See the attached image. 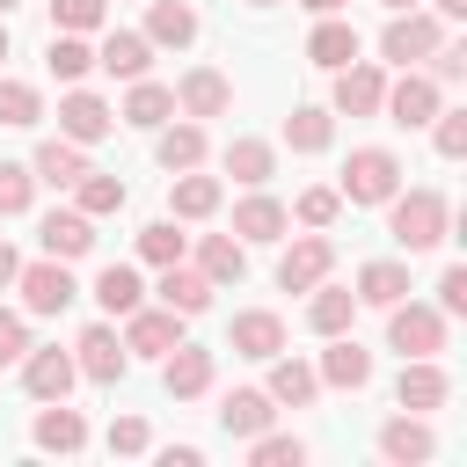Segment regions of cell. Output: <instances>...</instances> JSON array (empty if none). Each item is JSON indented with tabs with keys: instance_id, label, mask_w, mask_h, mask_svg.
<instances>
[{
	"instance_id": "6da1fadb",
	"label": "cell",
	"mask_w": 467,
	"mask_h": 467,
	"mask_svg": "<svg viewBox=\"0 0 467 467\" xmlns=\"http://www.w3.org/2000/svg\"><path fill=\"white\" fill-rule=\"evenodd\" d=\"M445 219H452V204H445L438 190H394V197H387V234H394L409 255L438 248V241H445Z\"/></svg>"
},
{
	"instance_id": "7a4b0ae2",
	"label": "cell",
	"mask_w": 467,
	"mask_h": 467,
	"mask_svg": "<svg viewBox=\"0 0 467 467\" xmlns=\"http://www.w3.org/2000/svg\"><path fill=\"white\" fill-rule=\"evenodd\" d=\"M394 190H401V161H394L387 146H358V153L343 161V182H336L343 204H387Z\"/></svg>"
},
{
	"instance_id": "3957f363",
	"label": "cell",
	"mask_w": 467,
	"mask_h": 467,
	"mask_svg": "<svg viewBox=\"0 0 467 467\" xmlns=\"http://www.w3.org/2000/svg\"><path fill=\"white\" fill-rule=\"evenodd\" d=\"M387 343H394L401 358H438V350H445V314L423 306V299H394V306H387Z\"/></svg>"
},
{
	"instance_id": "277c9868",
	"label": "cell",
	"mask_w": 467,
	"mask_h": 467,
	"mask_svg": "<svg viewBox=\"0 0 467 467\" xmlns=\"http://www.w3.org/2000/svg\"><path fill=\"white\" fill-rule=\"evenodd\" d=\"M438 44H445L438 15H416V7H394V22L379 29V58H387V66H423Z\"/></svg>"
},
{
	"instance_id": "5b68a950",
	"label": "cell",
	"mask_w": 467,
	"mask_h": 467,
	"mask_svg": "<svg viewBox=\"0 0 467 467\" xmlns=\"http://www.w3.org/2000/svg\"><path fill=\"white\" fill-rule=\"evenodd\" d=\"M379 109H387V124L423 131V124L438 117V80H431V73H416V66H401V80L379 95Z\"/></svg>"
},
{
	"instance_id": "8992f818",
	"label": "cell",
	"mask_w": 467,
	"mask_h": 467,
	"mask_svg": "<svg viewBox=\"0 0 467 467\" xmlns=\"http://www.w3.org/2000/svg\"><path fill=\"white\" fill-rule=\"evenodd\" d=\"M328 270H336V241H328L321 226H314V234H299V241L277 255V285H285V292H314Z\"/></svg>"
},
{
	"instance_id": "52a82bcc",
	"label": "cell",
	"mask_w": 467,
	"mask_h": 467,
	"mask_svg": "<svg viewBox=\"0 0 467 467\" xmlns=\"http://www.w3.org/2000/svg\"><path fill=\"white\" fill-rule=\"evenodd\" d=\"M15 285H22V306H29V314H66V306H73V292H80V285H73V270H66L58 255L22 263V270H15Z\"/></svg>"
},
{
	"instance_id": "ba28073f",
	"label": "cell",
	"mask_w": 467,
	"mask_h": 467,
	"mask_svg": "<svg viewBox=\"0 0 467 467\" xmlns=\"http://www.w3.org/2000/svg\"><path fill=\"white\" fill-rule=\"evenodd\" d=\"M73 365H80L95 387H117V379H124V365H131V350H124V336H117L109 321H95V328H80V343H73Z\"/></svg>"
},
{
	"instance_id": "9c48e42d",
	"label": "cell",
	"mask_w": 467,
	"mask_h": 467,
	"mask_svg": "<svg viewBox=\"0 0 467 467\" xmlns=\"http://www.w3.org/2000/svg\"><path fill=\"white\" fill-rule=\"evenodd\" d=\"M109 131H117V109H109L102 95H88V88H66V102H58V139L95 146V139H109Z\"/></svg>"
},
{
	"instance_id": "30bf717a",
	"label": "cell",
	"mask_w": 467,
	"mask_h": 467,
	"mask_svg": "<svg viewBox=\"0 0 467 467\" xmlns=\"http://www.w3.org/2000/svg\"><path fill=\"white\" fill-rule=\"evenodd\" d=\"M175 343H182V314H175V306H131V314H124V350L168 358Z\"/></svg>"
},
{
	"instance_id": "8fae6325",
	"label": "cell",
	"mask_w": 467,
	"mask_h": 467,
	"mask_svg": "<svg viewBox=\"0 0 467 467\" xmlns=\"http://www.w3.org/2000/svg\"><path fill=\"white\" fill-rule=\"evenodd\" d=\"M394 401H401L409 416H431V409H445V401H452V379H445V365H438V358H409V365H401V379H394Z\"/></svg>"
},
{
	"instance_id": "7c38bea8",
	"label": "cell",
	"mask_w": 467,
	"mask_h": 467,
	"mask_svg": "<svg viewBox=\"0 0 467 467\" xmlns=\"http://www.w3.org/2000/svg\"><path fill=\"white\" fill-rule=\"evenodd\" d=\"M73 379H80V365H73L58 343H51V350H22V387H29V401H66Z\"/></svg>"
},
{
	"instance_id": "4fadbf2b",
	"label": "cell",
	"mask_w": 467,
	"mask_h": 467,
	"mask_svg": "<svg viewBox=\"0 0 467 467\" xmlns=\"http://www.w3.org/2000/svg\"><path fill=\"white\" fill-rule=\"evenodd\" d=\"M175 109H182V117H226V109H234V80L212 73V66H190L182 88H175Z\"/></svg>"
},
{
	"instance_id": "5bb4252c",
	"label": "cell",
	"mask_w": 467,
	"mask_h": 467,
	"mask_svg": "<svg viewBox=\"0 0 467 467\" xmlns=\"http://www.w3.org/2000/svg\"><path fill=\"white\" fill-rule=\"evenodd\" d=\"M36 241H44V255H58V263H80V255L95 248V219H88L80 204H73V212H44Z\"/></svg>"
},
{
	"instance_id": "9a60e30c",
	"label": "cell",
	"mask_w": 467,
	"mask_h": 467,
	"mask_svg": "<svg viewBox=\"0 0 467 467\" xmlns=\"http://www.w3.org/2000/svg\"><path fill=\"white\" fill-rule=\"evenodd\" d=\"M226 350H234V358H277V350H285V321H277L270 306H248V314H234Z\"/></svg>"
},
{
	"instance_id": "2e32d148",
	"label": "cell",
	"mask_w": 467,
	"mask_h": 467,
	"mask_svg": "<svg viewBox=\"0 0 467 467\" xmlns=\"http://www.w3.org/2000/svg\"><path fill=\"white\" fill-rule=\"evenodd\" d=\"M314 372H321V387H350V394H358V387L372 379V350L343 328V336H328V350H321V365H314Z\"/></svg>"
},
{
	"instance_id": "e0dca14e",
	"label": "cell",
	"mask_w": 467,
	"mask_h": 467,
	"mask_svg": "<svg viewBox=\"0 0 467 467\" xmlns=\"http://www.w3.org/2000/svg\"><path fill=\"white\" fill-rule=\"evenodd\" d=\"M95 66H102V73H117V80H146V66H153L146 29H109V36H102V51H95Z\"/></svg>"
},
{
	"instance_id": "ac0fdd59",
	"label": "cell",
	"mask_w": 467,
	"mask_h": 467,
	"mask_svg": "<svg viewBox=\"0 0 467 467\" xmlns=\"http://www.w3.org/2000/svg\"><path fill=\"white\" fill-rule=\"evenodd\" d=\"M379 95H387V73H379V66H358V58L336 66V109H343V117H372Z\"/></svg>"
},
{
	"instance_id": "d6986e66",
	"label": "cell",
	"mask_w": 467,
	"mask_h": 467,
	"mask_svg": "<svg viewBox=\"0 0 467 467\" xmlns=\"http://www.w3.org/2000/svg\"><path fill=\"white\" fill-rule=\"evenodd\" d=\"M153 292H161V306H175V314L190 321V314H204V306H212V292H219V285H212L204 270H182V263H161V285H153Z\"/></svg>"
},
{
	"instance_id": "ffe728a7",
	"label": "cell",
	"mask_w": 467,
	"mask_h": 467,
	"mask_svg": "<svg viewBox=\"0 0 467 467\" xmlns=\"http://www.w3.org/2000/svg\"><path fill=\"white\" fill-rule=\"evenodd\" d=\"M161 379H168V394H175V401H197V394L212 387V350H197V343H175V350L161 358Z\"/></svg>"
},
{
	"instance_id": "44dd1931",
	"label": "cell",
	"mask_w": 467,
	"mask_h": 467,
	"mask_svg": "<svg viewBox=\"0 0 467 467\" xmlns=\"http://www.w3.org/2000/svg\"><path fill=\"white\" fill-rule=\"evenodd\" d=\"M263 365H270V387H263V394H270L277 409H306V401L321 394V372H314V365H299V358H285V350L263 358Z\"/></svg>"
},
{
	"instance_id": "7402d4cb",
	"label": "cell",
	"mask_w": 467,
	"mask_h": 467,
	"mask_svg": "<svg viewBox=\"0 0 467 467\" xmlns=\"http://www.w3.org/2000/svg\"><path fill=\"white\" fill-rule=\"evenodd\" d=\"M270 416H277V401H270L263 387H234V394L219 401V431H226V438H255V431H270Z\"/></svg>"
},
{
	"instance_id": "603a6c76",
	"label": "cell",
	"mask_w": 467,
	"mask_h": 467,
	"mask_svg": "<svg viewBox=\"0 0 467 467\" xmlns=\"http://www.w3.org/2000/svg\"><path fill=\"white\" fill-rule=\"evenodd\" d=\"M379 452H387L394 467H416V460H431V452H438V438H431V423H423V416H394V423H379Z\"/></svg>"
},
{
	"instance_id": "cb8c5ba5",
	"label": "cell",
	"mask_w": 467,
	"mask_h": 467,
	"mask_svg": "<svg viewBox=\"0 0 467 467\" xmlns=\"http://www.w3.org/2000/svg\"><path fill=\"white\" fill-rule=\"evenodd\" d=\"M146 44H168V51L197 44V7L190 0H153L146 7Z\"/></svg>"
},
{
	"instance_id": "d4e9b609",
	"label": "cell",
	"mask_w": 467,
	"mask_h": 467,
	"mask_svg": "<svg viewBox=\"0 0 467 467\" xmlns=\"http://www.w3.org/2000/svg\"><path fill=\"white\" fill-rule=\"evenodd\" d=\"M29 175H36V182H51V190H73V182L88 175V153H80L73 139H44V146H36V161H29Z\"/></svg>"
},
{
	"instance_id": "484cf974",
	"label": "cell",
	"mask_w": 467,
	"mask_h": 467,
	"mask_svg": "<svg viewBox=\"0 0 467 467\" xmlns=\"http://www.w3.org/2000/svg\"><path fill=\"white\" fill-rule=\"evenodd\" d=\"M285 226H292V212H285L277 197H263V190L234 204V241H277Z\"/></svg>"
},
{
	"instance_id": "4316f807",
	"label": "cell",
	"mask_w": 467,
	"mask_h": 467,
	"mask_svg": "<svg viewBox=\"0 0 467 467\" xmlns=\"http://www.w3.org/2000/svg\"><path fill=\"white\" fill-rule=\"evenodd\" d=\"M197 270H204L212 285H241V277H248V241H234V234H204V241H197Z\"/></svg>"
},
{
	"instance_id": "83f0119b",
	"label": "cell",
	"mask_w": 467,
	"mask_h": 467,
	"mask_svg": "<svg viewBox=\"0 0 467 467\" xmlns=\"http://www.w3.org/2000/svg\"><path fill=\"white\" fill-rule=\"evenodd\" d=\"M29 438H36L44 452H80V445H88V423H80V409H66V401H44Z\"/></svg>"
},
{
	"instance_id": "f1b7e54d",
	"label": "cell",
	"mask_w": 467,
	"mask_h": 467,
	"mask_svg": "<svg viewBox=\"0 0 467 467\" xmlns=\"http://www.w3.org/2000/svg\"><path fill=\"white\" fill-rule=\"evenodd\" d=\"M124 124H139V131H161L168 117H175V88H161V80H131V95H124V109H117Z\"/></svg>"
},
{
	"instance_id": "f546056e",
	"label": "cell",
	"mask_w": 467,
	"mask_h": 467,
	"mask_svg": "<svg viewBox=\"0 0 467 467\" xmlns=\"http://www.w3.org/2000/svg\"><path fill=\"white\" fill-rule=\"evenodd\" d=\"M285 146H292V153H328V146H336V117H328L321 102H299V109L285 117Z\"/></svg>"
},
{
	"instance_id": "4dcf8cb0",
	"label": "cell",
	"mask_w": 467,
	"mask_h": 467,
	"mask_svg": "<svg viewBox=\"0 0 467 467\" xmlns=\"http://www.w3.org/2000/svg\"><path fill=\"white\" fill-rule=\"evenodd\" d=\"M153 161H161L168 175H182V168H204V124H161V139H153Z\"/></svg>"
},
{
	"instance_id": "1f68e13d",
	"label": "cell",
	"mask_w": 467,
	"mask_h": 467,
	"mask_svg": "<svg viewBox=\"0 0 467 467\" xmlns=\"http://www.w3.org/2000/svg\"><path fill=\"white\" fill-rule=\"evenodd\" d=\"M350 314H358V292H343V285H314V299H306V328L314 336H343L350 328Z\"/></svg>"
},
{
	"instance_id": "d6a6232c",
	"label": "cell",
	"mask_w": 467,
	"mask_h": 467,
	"mask_svg": "<svg viewBox=\"0 0 467 467\" xmlns=\"http://www.w3.org/2000/svg\"><path fill=\"white\" fill-rule=\"evenodd\" d=\"M306 58H314V66H328V73H336V66H350V58H358V29H350V22H336V15H321V22H314V36H306Z\"/></svg>"
},
{
	"instance_id": "836d02e7",
	"label": "cell",
	"mask_w": 467,
	"mask_h": 467,
	"mask_svg": "<svg viewBox=\"0 0 467 467\" xmlns=\"http://www.w3.org/2000/svg\"><path fill=\"white\" fill-rule=\"evenodd\" d=\"M219 197H226V182H219V175H197V168H182L168 204H175V219H212V212H219Z\"/></svg>"
},
{
	"instance_id": "e575fe53",
	"label": "cell",
	"mask_w": 467,
	"mask_h": 467,
	"mask_svg": "<svg viewBox=\"0 0 467 467\" xmlns=\"http://www.w3.org/2000/svg\"><path fill=\"white\" fill-rule=\"evenodd\" d=\"M226 175L248 182V190H263V182L277 175V146H263V139H234V146H226Z\"/></svg>"
},
{
	"instance_id": "d590c367",
	"label": "cell",
	"mask_w": 467,
	"mask_h": 467,
	"mask_svg": "<svg viewBox=\"0 0 467 467\" xmlns=\"http://www.w3.org/2000/svg\"><path fill=\"white\" fill-rule=\"evenodd\" d=\"M124 197H131V190H124V175H95V168H88V175L73 182V204H80L88 219H109V212H124Z\"/></svg>"
},
{
	"instance_id": "8d00e7d4",
	"label": "cell",
	"mask_w": 467,
	"mask_h": 467,
	"mask_svg": "<svg viewBox=\"0 0 467 467\" xmlns=\"http://www.w3.org/2000/svg\"><path fill=\"white\" fill-rule=\"evenodd\" d=\"M409 299V270L401 263H365L358 270V306H394Z\"/></svg>"
},
{
	"instance_id": "74e56055",
	"label": "cell",
	"mask_w": 467,
	"mask_h": 467,
	"mask_svg": "<svg viewBox=\"0 0 467 467\" xmlns=\"http://www.w3.org/2000/svg\"><path fill=\"white\" fill-rule=\"evenodd\" d=\"M139 299H146V285H139L131 263H109V270L95 277V306H102V314H131Z\"/></svg>"
},
{
	"instance_id": "f35d334b",
	"label": "cell",
	"mask_w": 467,
	"mask_h": 467,
	"mask_svg": "<svg viewBox=\"0 0 467 467\" xmlns=\"http://www.w3.org/2000/svg\"><path fill=\"white\" fill-rule=\"evenodd\" d=\"M44 66H51L58 80H80V73L95 66V51H88V36H73V29H51V44H44Z\"/></svg>"
},
{
	"instance_id": "ab89813d",
	"label": "cell",
	"mask_w": 467,
	"mask_h": 467,
	"mask_svg": "<svg viewBox=\"0 0 467 467\" xmlns=\"http://www.w3.org/2000/svg\"><path fill=\"white\" fill-rule=\"evenodd\" d=\"M36 117H44V95H36L29 80H7V73H0V124L22 131V124H36Z\"/></svg>"
},
{
	"instance_id": "60d3db41",
	"label": "cell",
	"mask_w": 467,
	"mask_h": 467,
	"mask_svg": "<svg viewBox=\"0 0 467 467\" xmlns=\"http://www.w3.org/2000/svg\"><path fill=\"white\" fill-rule=\"evenodd\" d=\"M248 460H255V467H299V460H306V445H299V438H285V431H255V438H248Z\"/></svg>"
},
{
	"instance_id": "b9f144b4",
	"label": "cell",
	"mask_w": 467,
	"mask_h": 467,
	"mask_svg": "<svg viewBox=\"0 0 467 467\" xmlns=\"http://www.w3.org/2000/svg\"><path fill=\"white\" fill-rule=\"evenodd\" d=\"M182 248H190V234H175V219H153V226L139 234V255H146V263H182Z\"/></svg>"
},
{
	"instance_id": "7bdbcfd3",
	"label": "cell",
	"mask_w": 467,
	"mask_h": 467,
	"mask_svg": "<svg viewBox=\"0 0 467 467\" xmlns=\"http://www.w3.org/2000/svg\"><path fill=\"white\" fill-rule=\"evenodd\" d=\"M29 197H36V175H29L22 161H0V219L29 212Z\"/></svg>"
},
{
	"instance_id": "ee69618b",
	"label": "cell",
	"mask_w": 467,
	"mask_h": 467,
	"mask_svg": "<svg viewBox=\"0 0 467 467\" xmlns=\"http://www.w3.org/2000/svg\"><path fill=\"white\" fill-rule=\"evenodd\" d=\"M51 29H73V36L102 29V0H51Z\"/></svg>"
},
{
	"instance_id": "f6af8a7d",
	"label": "cell",
	"mask_w": 467,
	"mask_h": 467,
	"mask_svg": "<svg viewBox=\"0 0 467 467\" xmlns=\"http://www.w3.org/2000/svg\"><path fill=\"white\" fill-rule=\"evenodd\" d=\"M431 139H438L445 161H460V153H467V109H438V117H431Z\"/></svg>"
},
{
	"instance_id": "bcb514c9",
	"label": "cell",
	"mask_w": 467,
	"mask_h": 467,
	"mask_svg": "<svg viewBox=\"0 0 467 467\" xmlns=\"http://www.w3.org/2000/svg\"><path fill=\"white\" fill-rule=\"evenodd\" d=\"M292 212H299V226H336L343 197H336V190H299V204H292Z\"/></svg>"
},
{
	"instance_id": "7dc6e473",
	"label": "cell",
	"mask_w": 467,
	"mask_h": 467,
	"mask_svg": "<svg viewBox=\"0 0 467 467\" xmlns=\"http://www.w3.org/2000/svg\"><path fill=\"white\" fill-rule=\"evenodd\" d=\"M438 314H445V321L467 314V263H445V277H438Z\"/></svg>"
},
{
	"instance_id": "c3c4849f",
	"label": "cell",
	"mask_w": 467,
	"mask_h": 467,
	"mask_svg": "<svg viewBox=\"0 0 467 467\" xmlns=\"http://www.w3.org/2000/svg\"><path fill=\"white\" fill-rule=\"evenodd\" d=\"M22 350H29V321L0 314V365H22Z\"/></svg>"
},
{
	"instance_id": "681fc988",
	"label": "cell",
	"mask_w": 467,
	"mask_h": 467,
	"mask_svg": "<svg viewBox=\"0 0 467 467\" xmlns=\"http://www.w3.org/2000/svg\"><path fill=\"white\" fill-rule=\"evenodd\" d=\"M146 445H153V438H146L139 416H117V423H109V452H146Z\"/></svg>"
},
{
	"instance_id": "f907efd6",
	"label": "cell",
	"mask_w": 467,
	"mask_h": 467,
	"mask_svg": "<svg viewBox=\"0 0 467 467\" xmlns=\"http://www.w3.org/2000/svg\"><path fill=\"white\" fill-rule=\"evenodd\" d=\"M460 73H467V51L460 44H438L431 51V80H460Z\"/></svg>"
},
{
	"instance_id": "816d5d0a",
	"label": "cell",
	"mask_w": 467,
	"mask_h": 467,
	"mask_svg": "<svg viewBox=\"0 0 467 467\" xmlns=\"http://www.w3.org/2000/svg\"><path fill=\"white\" fill-rule=\"evenodd\" d=\"M15 270H22V255H15V248H7V241H0V292H7V285H15Z\"/></svg>"
},
{
	"instance_id": "f5cc1de1",
	"label": "cell",
	"mask_w": 467,
	"mask_h": 467,
	"mask_svg": "<svg viewBox=\"0 0 467 467\" xmlns=\"http://www.w3.org/2000/svg\"><path fill=\"white\" fill-rule=\"evenodd\" d=\"M299 7H306V15H343L350 0H299Z\"/></svg>"
},
{
	"instance_id": "db71d44e",
	"label": "cell",
	"mask_w": 467,
	"mask_h": 467,
	"mask_svg": "<svg viewBox=\"0 0 467 467\" xmlns=\"http://www.w3.org/2000/svg\"><path fill=\"white\" fill-rule=\"evenodd\" d=\"M438 15H445V22H460V15H467V0H438Z\"/></svg>"
},
{
	"instance_id": "11a10c76",
	"label": "cell",
	"mask_w": 467,
	"mask_h": 467,
	"mask_svg": "<svg viewBox=\"0 0 467 467\" xmlns=\"http://www.w3.org/2000/svg\"><path fill=\"white\" fill-rule=\"evenodd\" d=\"M0 58H7V15H0Z\"/></svg>"
},
{
	"instance_id": "9f6ffc18",
	"label": "cell",
	"mask_w": 467,
	"mask_h": 467,
	"mask_svg": "<svg viewBox=\"0 0 467 467\" xmlns=\"http://www.w3.org/2000/svg\"><path fill=\"white\" fill-rule=\"evenodd\" d=\"M379 7H416V0H379Z\"/></svg>"
},
{
	"instance_id": "6f0895ef",
	"label": "cell",
	"mask_w": 467,
	"mask_h": 467,
	"mask_svg": "<svg viewBox=\"0 0 467 467\" xmlns=\"http://www.w3.org/2000/svg\"><path fill=\"white\" fill-rule=\"evenodd\" d=\"M7 7H22V0H0V15H7Z\"/></svg>"
},
{
	"instance_id": "680465c9",
	"label": "cell",
	"mask_w": 467,
	"mask_h": 467,
	"mask_svg": "<svg viewBox=\"0 0 467 467\" xmlns=\"http://www.w3.org/2000/svg\"><path fill=\"white\" fill-rule=\"evenodd\" d=\"M248 7H277V0H248Z\"/></svg>"
}]
</instances>
